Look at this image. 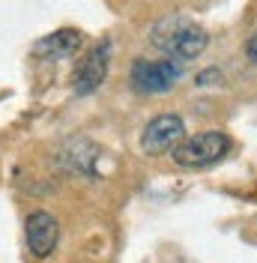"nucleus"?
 Masks as SVG:
<instances>
[{"mask_svg": "<svg viewBox=\"0 0 257 263\" xmlns=\"http://www.w3.org/2000/svg\"><path fill=\"white\" fill-rule=\"evenodd\" d=\"M150 42L153 48H159L164 54V60H174V63H186L200 57L209 45V33L189 15H164L159 18L153 27H150Z\"/></svg>", "mask_w": 257, "mask_h": 263, "instance_id": "f257e3e1", "label": "nucleus"}, {"mask_svg": "<svg viewBox=\"0 0 257 263\" xmlns=\"http://www.w3.org/2000/svg\"><path fill=\"white\" fill-rule=\"evenodd\" d=\"M227 149H230V135L218 129H207L192 135V138H182L177 147L171 149V159H174L177 167L200 171V167L222 162L227 156Z\"/></svg>", "mask_w": 257, "mask_h": 263, "instance_id": "f03ea898", "label": "nucleus"}, {"mask_svg": "<svg viewBox=\"0 0 257 263\" xmlns=\"http://www.w3.org/2000/svg\"><path fill=\"white\" fill-rule=\"evenodd\" d=\"M179 78H182V66L174 63V60H144V57H138L132 63V72H128L132 90L141 93V96H164L177 87Z\"/></svg>", "mask_w": 257, "mask_h": 263, "instance_id": "7ed1b4c3", "label": "nucleus"}, {"mask_svg": "<svg viewBox=\"0 0 257 263\" xmlns=\"http://www.w3.org/2000/svg\"><path fill=\"white\" fill-rule=\"evenodd\" d=\"M108 66H111V39H102L78 60L72 72V90L75 96H90L108 78Z\"/></svg>", "mask_w": 257, "mask_h": 263, "instance_id": "20e7f679", "label": "nucleus"}, {"mask_svg": "<svg viewBox=\"0 0 257 263\" xmlns=\"http://www.w3.org/2000/svg\"><path fill=\"white\" fill-rule=\"evenodd\" d=\"M186 138V123L179 114H159L153 117L141 132V149L146 156H161L174 149Z\"/></svg>", "mask_w": 257, "mask_h": 263, "instance_id": "39448f33", "label": "nucleus"}, {"mask_svg": "<svg viewBox=\"0 0 257 263\" xmlns=\"http://www.w3.org/2000/svg\"><path fill=\"white\" fill-rule=\"evenodd\" d=\"M24 239H27V251H30L36 260L51 257V251L57 248V239H60V224H57V218L51 213H45V210L30 213L27 221H24Z\"/></svg>", "mask_w": 257, "mask_h": 263, "instance_id": "423d86ee", "label": "nucleus"}, {"mask_svg": "<svg viewBox=\"0 0 257 263\" xmlns=\"http://www.w3.org/2000/svg\"><path fill=\"white\" fill-rule=\"evenodd\" d=\"M84 45V36L81 30H72V27H63V30H54L51 36L45 39H39L33 51L39 54V57H51V60H60V57H72L75 51Z\"/></svg>", "mask_w": 257, "mask_h": 263, "instance_id": "0eeeda50", "label": "nucleus"}, {"mask_svg": "<svg viewBox=\"0 0 257 263\" xmlns=\"http://www.w3.org/2000/svg\"><path fill=\"white\" fill-rule=\"evenodd\" d=\"M197 87H212V81L215 84H222V72L218 69H204V72H197Z\"/></svg>", "mask_w": 257, "mask_h": 263, "instance_id": "6e6552de", "label": "nucleus"}, {"mask_svg": "<svg viewBox=\"0 0 257 263\" xmlns=\"http://www.w3.org/2000/svg\"><path fill=\"white\" fill-rule=\"evenodd\" d=\"M245 54H248V60L257 66V30L248 36V42H245Z\"/></svg>", "mask_w": 257, "mask_h": 263, "instance_id": "1a4fd4ad", "label": "nucleus"}]
</instances>
